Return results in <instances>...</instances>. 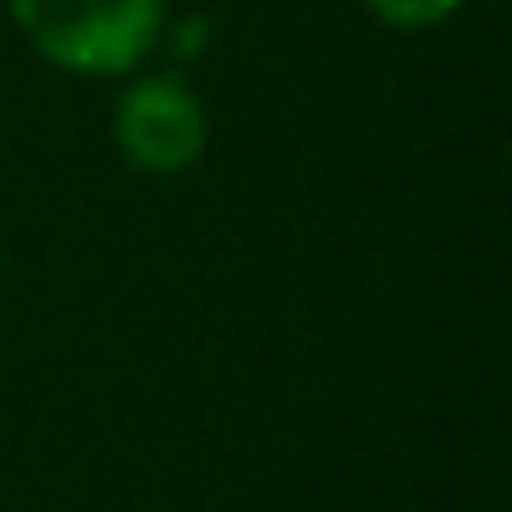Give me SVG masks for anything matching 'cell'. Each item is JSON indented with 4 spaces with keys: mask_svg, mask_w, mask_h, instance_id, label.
Returning <instances> with one entry per match:
<instances>
[{
    "mask_svg": "<svg viewBox=\"0 0 512 512\" xmlns=\"http://www.w3.org/2000/svg\"><path fill=\"white\" fill-rule=\"evenodd\" d=\"M12 17L50 67L116 78L155 50L166 0H12Z\"/></svg>",
    "mask_w": 512,
    "mask_h": 512,
    "instance_id": "cell-1",
    "label": "cell"
},
{
    "mask_svg": "<svg viewBox=\"0 0 512 512\" xmlns=\"http://www.w3.org/2000/svg\"><path fill=\"white\" fill-rule=\"evenodd\" d=\"M116 144L138 171H182L204 149V105L177 72L144 78L116 105Z\"/></svg>",
    "mask_w": 512,
    "mask_h": 512,
    "instance_id": "cell-2",
    "label": "cell"
},
{
    "mask_svg": "<svg viewBox=\"0 0 512 512\" xmlns=\"http://www.w3.org/2000/svg\"><path fill=\"white\" fill-rule=\"evenodd\" d=\"M364 6L391 28H430V23H441V17H452L463 0H364Z\"/></svg>",
    "mask_w": 512,
    "mask_h": 512,
    "instance_id": "cell-3",
    "label": "cell"
}]
</instances>
